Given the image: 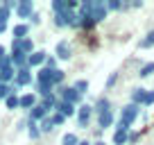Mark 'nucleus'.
I'll list each match as a JSON object with an SVG mask.
<instances>
[{"instance_id": "nucleus-1", "label": "nucleus", "mask_w": 154, "mask_h": 145, "mask_svg": "<svg viewBox=\"0 0 154 145\" xmlns=\"http://www.w3.org/2000/svg\"><path fill=\"white\" fill-rule=\"evenodd\" d=\"M138 113H140V106L138 104H127V106H122V111H120V120L125 122V125H129L131 127V122L138 118Z\"/></svg>"}, {"instance_id": "nucleus-2", "label": "nucleus", "mask_w": 154, "mask_h": 145, "mask_svg": "<svg viewBox=\"0 0 154 145\" xmlns=\"http://www.w3.org/2000/svg\"><path fill=\"white\" fill-rule=\"evenodd\" d=\"M27 84H32V72H29V68H20V70H16L14 84H11V88H14V93L18 91L20 86H27Z\"/></svg>"}, {"instance_id": "nucleus-3", "label": "nucleus", "mask_w": 154, "mask_h": 145, "mask_svg": "<svg viewBox=\"0 0 154 145\" xmlns=\"http://www.w3.org/2000/svg\"><path fill=\"white\" fill-rule=\"evenodd\" d=\"M11 52H23V54H32L34 52V43L32 39H14L11 41Z\"/></svg>"}, {"instance_id": "nucleus-4", "label": "nucleus", "mask_w": 154, "mask_h": 145, "mask_svg": "<svg viewBox=\"0 0 154 145\" xmlns=\"http://www.w3.org/2000/svg\"><path fill=\"white\" fill-rule=\"evenodd\" d=\"M59 95H61L63 102H70V104H82V95H79L72 86H61V88H59Z\"/></svg>"}, {"instance_id": "nucleus-5", "label": "nucleus", "mask_w": 154, "mask_h": 145, "mask_svg": "<svg viewBox=\"0 0 154 145\" xmlns=\"http://www.w3.org/2000/svg\"><path fill=\"white\" fill-rule=\"evenodd\" d=\"M93 2V7H91V16H93V20L95 23H102V20L106 18V2H102V0H91Z\"/></svg>"}, {"instance_id": "nucleus-6", "label": "nucleus", "mask_w": 154, "mask_h": 145, "mask_svg": "<svg viewBox=\"0 0 154 145\" xmlns=\"http://www.w3.org/2000/svg\"><path fill=\"white\" fill-rule=\"evenodd\" d=\"M91 116H93V106H88V104L79 106V109H77V122H79V127H88Z\"/></svg>"}, {"instance_id": "nucleus-7", "label": "nucleus", "mask_w": 154, "mask_h": 145, "mask_svg": "<svg viewBox=\"0 0 154 145\" xmlns=\"http://www.w3.org/2000/svg\"><path fill=\"white\" fill-rule=\"evenodd\" d=\"M45 59H48V54H45L43 50H34V52L27 57V68H38V66H43Z\"/></svg>"}, {"instance_id": "nucleus-8", "label": "nucleus", "mask_w": 154, "mask_h": 145, "mask_svg": "<svg viewBox=\"0 0 154 145\" xmlns=\"http://www.w3.org/2000/svg\"><path fill=\"white\" fill-rule=\"evenodd\" d=\"M16 14H18L20 18H32V14H34L32 0H23V2H18V7H16Z\"/></svg>"}, {"instance_id": "nucleus-9", "label": "nucleus", "mask_w": 154, "mask_h": 145, "mask_svg": "<svg viewBox=\"0 0 154 145\" xmlns=\"http://www.w3.org/2000/svg\"><path fill=\"white\" fill-rule=\"evenodd\" d=\"M54 54H57V59H70L72 48L68 45V41H59L57 48H54Z\"/></svg>"}, {"instance_id": "nucleus-10", "label": "nucleus", "mask_w": 154, "mask_h": 145, "mask_svg": "<svg viewBox=\"0 0 154 145\" xmlns=\"http://www.w3.org/2000/svg\"><path fill=\"white\" fill-rule=\"evenodd\" d=\"M54 111H59L61 116L70 118V116H75V113H77V109H75V104H70V102H63V100H59V102H57V109H54Z\"/></svg>"}, {"instance_id": "nucleus-11", "label": "nucleus", "mask_w": 154, "mask_h": 145, "mask_svg": "<svg viewBox=\"0 0 154 145\" xmlns=\"http://www.w3.org/2000/svg\"><path fill=\"white\" fill-rule=\"evenodd\" d=\"M11 66L16 68V70H20V68H27V54L23 52H11Z\"/></svg>"}, {"instance_id": "nucleus-12", "label": "nucleus", "mask_w": 154, "mask_h": 145, "mask_svg": "<svg viewBox=\"0 0 154 145\" xmlns=\"http://www.w3.org/2000/svg\"><path fill=\"white\" fill-rule=\"evenodd\" d=\"M43 118H48V111H45L41 104H36V106H32L29 109V120H34V122H41Z\"/></svg>"}, {"instance_id": "nucleus-13", "label": "nucleus", "mask_w": 154, "mask_h": 145, "mask_svg": "<svg viewBox=\"0 0 154 145\" xmlns=\"http://www.w3.org/2000/svg\"><path fill=\"white\" fill-rule=\"evenodd\" d=\"M109 106H111V102H109V100H106V97H104V95H102V97H97V102H95V106H93V111H95V113H97V116H100V113H106V111H111Z\"/></svg>"}, {"instance_id": "nucleus-14", "label": "nucleus", "mask_w": 154, "mask_h": 145, "mask_svg": "<svg viewBox=\"0 0 154 145\" xmlns=\"http://www.w3.org/2000/svg\"><path fill=\"white\" fill-rule=\"evenodd\" d=\"M27 32H29L27 23H18V25H14V29H11L14 39H27Z\"/></svg>"}, {"instance_id": "nucleus-15", "label": "nucleus", "mask_w": 154, "mask_h": 145, "mask_svg": "<svg viewBox=\"0 0 154 145\" xmlns=\"http://www.w3.org/2000/svg\"><path fill=\"white\" fill-rule=\"evenodd\" d=\"M57 97H54V93H52V95H48V97H43V100H41V102H38V104H41V106H43V109H45V111H54V109H57Z\"/></svg>"}, {"instance_id": "nucleus-16", "label": "nucleus", "mask_w": 154, "mask_h": 145, "mask_svg": "<svg viewBox=\"0 0 154 145\" xmlns=\"http://www.w3.org/2000/svg\"><path fill=\"white\" fill-rule=\"evenodd\" d=\"M32 106H36V95L34 93L20 95V109H32Z\"/></svg>"}, {"instance_id": "nucleus-17", "label": "nucleus", "mask_w": 154, "mask_h": 145, "mask_svg": "<svg viewBox=\"0 0 154 145\" xmlns=\"http://www.w3.org/2000/svg\"><path fill=\"white\" fill-rule=\"evenodd\" d=\"M145 95H147V91H145V88H134V91H131V104H143L145 102Z\"/></svg>"}, {"instance_id": "nucleus-18", "label": "nucleus", "mask_w": 154, "mask_h": 145, "mask_svg": "<svg viewBox=\"0 0 154 145\" xmlns=\"http://www.w3.org/2000/svg\"><path fill=\"white\" fill-rule=\"evenodd\" d=\"M36 82L52 84V70H48V68H38V72H36ZM52 86H54V84H52Z\"/></svg>"}, {"instance_id": "nucleus-19", "label": "nucleus", "mask_w": 154, "mask_h": 145, "mask_svg": "<svg viewBox=\"0 0 154 145\" xmlns=\"http://www.w3.org/2000/svg\"><path fill=\"white\" fill-rule=\"evenodd\" d=\"M52 84H45V82H36V91H38V95H43V97H48V95H52Z\"/></svg>"}, {"instance_id": "nucleus-20", "label": "nucleus", "mask_w": 154, "mask_h": 145, "mask_svg": "<svg viewBox=\"0 0 154 145\" xmlns=\"http://www.w3.org/2000/svg\"><path fill=\"white\" fill-rule=\"evenodd\" d=\"M129 143V131H116L113 134V145H127Z\"/></svg>"}, {"instance_id": "nucleus-21", "label": "nucleus", "mask_w": 154, "mask_h": 145, "mask_svg": "<svg viewBox=\"0 0 154 145\" xmlns=\"http://www.w3.org/2000/svg\"><path fill=\"white\" fill-rule=\"evenodd\" d=\"M111 122H113V113H111V111L97 116V125H100V127H111Z\"/></svg>"}, {"instance_id": "nucleus-22", "label": "nucleus", "mask_w": 154, "mask_h": 145, "mask_svg": "<svg viewBox=\"0 0 154 145\" xmlns=\"http://www.w3.org/2000/svg\"><path fill=\"white\" fill-rule=\"evenodd\" d=\"M38 129H41V134H48V131H52L54 129V125H52V118H43V120L38 122Z\"/></svg>"}, {"instance_id": "nucleus-23", "label": "nucleus", "mask_w": 154, "mask_h": 145, "mask_svg": "<svg viewBox=\"0 0 154 145\" xmlns=\"http://www.w3.org/2000/svg\"><path fill=\"white\" fill-rule=\"evenodd\" d=\"M72 88H75L79 95H84V93L88 91V82H86V79H77V82L72 84Z\"/></svg>"}, {"instance_id": "nucleus-24", "label": "nucleus", "mask_w": 154, "mask_h": 145, "mask_svg": "<svg viewBox=\"0 0 154 145\" xmlns=\"http://www.w3.org/2000/svg\"><path fill=\"white\" fill-rule=\"evenodd\" d=\"M9 95H14V88H11V84H0V100H7Z\"/></svg>"}, {"instance_id": "nucleus-25", "label": "nucleus", "mask_w": 154, "mask_h": 145, "mask_svg": "<svg viewBox=\"0 0 154 145\" xmlns=\"http://www.w3.org/2000/svg\"><path fill=\"white\" fill-rule=\"evenodd\" d=\"M152 72H154V61H147V63L138 70V75H140V77H149Z\"/></svg>"}, {"instance_id": "nucleus-26", "label": "nucleus", "mask_w": 154, "mask_h": 145, "mask_svg": "<svg viewBox=\"0 0 154 145\" xmlns=\"http://www.w3.org/2000/svg\"><path fill=\"white\" fill-rule=\"evenodd\" d=\"M149 45H154V29L145 36V39H140L138 41V48H149Z\"/></svg>"}, {"instance_id": "nucleus-27", "label": "nucleus", "mask_w": 154, "mask_h": 145, "mask_svg": "<svg viewBox=\"0 0 154 145\" xmlns=\"http://www.w3.org/2000/svg\"><path fill=\"white\" fill-rule=\"evenodd\" d=\"M63 79H66V72H63V70H59V68H57V70H52V84H54V86L61 84Z\"/></svg>"}, {"instance_id": "nucleus-28", "label": "nucleus", "mask_w": 154, "mask_h": 145, "mask_svg": "<svg viewBox=\"0 0 154 145\" xmlns=\"http://www.w3.org/2000/svg\"><path fill=\"white\" fill-rule=\"evenodd\" d=\"M5 104H7V109H16V106H20V97H16V93H14V95H9L5 100Z\"/></svg>"}, {"instance_id": "nucleus-29", "label": "nucleus", "mask_w": 154, "mask_h": 145, "mask_svg": "<svg viewBox=\"0 0 154 145\" xmlns=\"http://www.w3.org/2000/svg\"><path fill=\"white\" fill-rule=\"evenodd\" d=\"M77 143H79V138H77L75 134H66L61 138V145H77Z\"/></svg>"}, {"instance_id": "nucleus-30", "label": "nucleus", "mask_w": 154, "mask_h": 145, "mask_svg": "<svg viewBox=\"0 0 154 145\" xmlns=\"http://www.w3.org/2000/svg\"><path fill=\"white\" fill-rule=\"evenodd\" d=\"M27 125H29V136H32V138H38V136H41V129H38V125H36L34 120H29Z\"/></svg>"}, {"instance_id": "nucleus-31", "label": "nucleus", "mask_w": 154, "mask_h": 145, "mask_svg": "<svg viewBox=\"0 0 154 145\" xmlns=\"http://www.w3.org/2000/svg\"><path fill=\"white\" fill-rule=\"evenodd\" d=\"M50 118H52V125H54V127H57V125H63V122H66V116H61L59 111H54Z\"/></svg>"}, {"instance_id": "nucleus-32", "label": "nucleus", "mask_w": 154, "mask_h": 145, "mask_svg": "<svg viewBox=\"0 0 154 145\" xmlns=\"http://www.w3.org/2000/svg\"><path fill=\"white\" fill-rule=\"evenodd\" d=\"M45 68H48V70H57V57H48L45 59Z\"/></svg>"}, {"instance_id": "nucleus-33", "label": "nucleus", "mask_w": 154, "mask_h": 145, "mask_svg": "<svg viewBox=\"0 0 154 145\" xmlns=\"http://www.w3.org/2000/svg\"><path fill=\"white\" fill-rule=\"evenodd\" d=\"M120 7H122V2H118V0H109V2H106V9L120 11Z\"/></svg>"}, {"instance_id": "nucleus-34", "label": "nucleus", "mask_w": 154, "mask_h": 145, "mask_svg": "<svg viewBox=\"0 0 154 145\" xmlns=\"http://www.w3.org/2000/svg\"><path fill=\"white\" fill-rule=\"evenodd\" d=\"M9 66H11V57L7 54V57L0 59V70H5V68H9Z\"/></svg>"}, {"instance_id": "nucleus-35", "label": "nucleus", "mask_w": 154, "mask_h": 145, "mask_svg": "<svg viewBox=\"0 0 154 145\" xmlns=\"http://www.w3.org/2000/svg\"><path fill=\"white\" fill-rule=\"evenodd\" d=\"M7 18H9V9H7V7H0V23H7Z\"/></svg>"}, {"instance_id": "nucleus-36", "label": "nucleus", "mask_w": 154, "mask_h": 145, "mask_svg": "<svg viewBox=\"0 0 154 145\" xmlns=\"http://www.w3.org/2000/svg\"><path fill=\"white\" fill-rule=\"evenodd\" d=\"M129 129H131V127H129V125H125L122 120L116 122V131H129Z\"/></svg>"}, {"instance_id": "nucleus-37", "label": "nucleus", "mask_w": 154, "mask_h": 145, "mask_svg": "<svg viewBox=\"0 0 154 145\" xmlns=\"http://www.w3.org/2000/svg\"><path fill=\"white\" fill-rule=\"evenodd\" d=\"M145 106H149V104H154V91H147V95H145V102H143Z\"/></svg>"}, {"instance_id": "nucleus-38", "label": "nucleus", "mask_w": 154, "mask_h": 145, "mask_svg": "<svg viewBox=\"0 0 154 145\" xmlns=\"http://www.w3.org/2000/svg\"><path fill=\"white\" fill-rule=\"evenodd\" d=\"M138 138H140V134H138V131H129V145H134Z\"/></svg>"}, {"instance_id": "nucleus-39", "label": "nucleus", "mask_w": 154, "mask_h": 145, "mask_svg": "<svg viewBox=\"0 0 154 145\" xmlns=\"http://www.w3.org/2000/svg\"><path fill=\"white\" fill-rule=\"evenodd\" d=\"M116 77H118L116 72H111V75H109V79H106V88H111V86L116 84Z\"/></svg>"}, {"instance_id": "nucleus-40", "label": "nucleus", "mask_w": 154, "mask_h": 145, "mask_svg": "<svg viewBox=\"0 0 154 145\" xmlns=\"http://www.w3.org/2000/svg\"><path fill=\"white\" fill-rule=\"evenodd\" d=\"M32 23L38 25V23H41V16H38V14H32Z\"/></svg>"}, {"instance_id": "nucleus-41", "label": "nucleus", "mask_w": 154, "mask_h": 145, "mask_svg": "<svg viewBox=\"0 0 154 145\" xmlns=\"http://www.w3.org/2000/svg\"><path fill=\"white\" fill-rule=\"evenodd\" d=\"M2 57H7V54H5V45H0V59H2Z\"/></svg>"}, {"instance_id": "nucleus-42", "label": "nucleus", "mask_w": 154, "mask_h": 145, "mask_svg": "<svg viewBox=\"0 0 154 145\" xmlns=\"http://www.w3.org/2000/svg\"><path fill=\"white\" fill-rule=\"evenodd\" d=\"M5 29H7V23H0V34L5 32Z\"/></svg>"}, {"instance_id": "nucleus-43", "label": "nucleus", "mask_w": 154, "mask_h": 145, "mask_svg": "<svg viewBox=\"0 0 154 145\" xmlns=\"http://www.w3.org/2000/svg\"><path fill=\"white\" fill-rule=\"evenodd\" d=\"M77 145H93V143H88V140H79Z\"/></svg>"}, {"instance_id": "nucleus-44", "label": "nucleus", "mask_w": 154, "mask_h": 145, "mask_svg": "<svg viewBox=\"0 0 154 145\" xmlns=\"http://www.w3.org/2000/svg\"><path fill=\"white\" fill-rule=\"evenodd\" d=\"M93 145H106V143H104V140H97V143H93Z\"/></svg>"}, {"instance_id": "nucleus-45", "label": "nucleus", "mask_w": 154, "mask_h": 145, "mask_svg": "<svg viewBox=\"0 0 154 145\" xmlns=\"http://www.w3.org/2000/svg\"><path fill=\"white\" fill-rule=\"evenodd\" d=\"M0 84H2V79H0Z\"/></svg>"}]
</instances>
